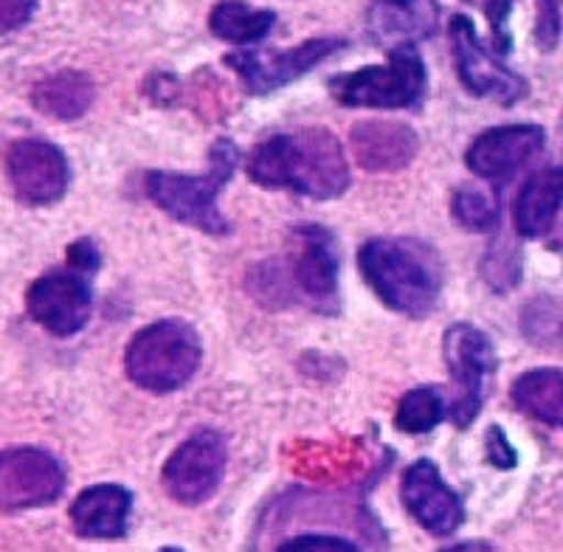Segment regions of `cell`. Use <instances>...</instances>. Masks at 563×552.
<instances>
[{
  "instance_id": "cell-9",
  "label": "cell",
  "mask_w": 563,
  "mask_h": 552,
  "mask_svg": "<svg viewBox=\"0 0 563 552\" xmlns=\"http://www.w3.org/2000/svg\"><path fill=\"white\" fill-rule=\"evenodd\" d=\"M29 316L52 335H74L93 313L90 276L74 268H57L34 279L26 294Z\"/></svg>"
},
{
  "instance_id": "cell-22",
  "label": "cell",
  "mask_w": 563,
  "mask_h": 552,
  "mask_svg": "<svg viewBox=\"0 0 563 552\" xmlns=\"http://www.w3.org/2000/svg\"><path fill=\"white\" fill-rule=\"evenodd\" d=\"M276 26L271 9H254L245 0H220L209 14V29L214 37L234 45H251L263 40Z\"/></svg>"
},
{
  "instance_id": "cell-6",
  "label": "cell",
  "mask_w": 563,
  "mask_h": 552,
  "mask_svg": "<svg viewBox=\"0 0 563 552\" xmlns=\"http://www.w3.org/2000/svg\"><path fill=\"white\" fill-rule=\"evenodd\" d=\"M330 93L346 108H411L426 93V65L415 45H397L386 65H369L330 79Z\"/></svg>"
},
{
  "instance_id": "cell-2",
  "label": "cell",
  "mask_w": 563,
  "mask_h": 552,
  "mask_svg": "<svg viewBox=\"0 0 563 552\" xmlns=\"http://www.w3.org/2000/svg\"><path fill=\"white\" fill-rule=\"evenodd\" d=\"M249 175L265 189H290L316 200L339 198L350 187L344 147L330 130L305 128L256 144Z\"/></svg>"
},
{
  "instance_id": "cell-32",
  "label": "cell",
  "mask_w": 563,
  "mask_h": 552,
  "mask_svg": "<svg viewBox=\"0 0 563 552\" xmlns=\"http://www.w3.org/2000/svg\"><path fill=\"white\" fill-rule=\"evenodd\" d=\"M68 268L79 271V274L93 276L99 268V249L90 240H77L68 245Z\"/></svg>"
},
{
  "instance_id": "cell-7",
  "label": "cell",
  "mask_w": 563,
  "mask_h": 552,
  "mask_svg": "<svg viewBox=\"0 0 563 552\" xmlns=\"http://www.w3.org/2000/svg\"><path fill=\"white\" fill-rule=\"evenodd\" d=\"M442 353L449 364L451 384H454V404H451V420L456 429H467L482 411L485 400V380L496 369V353L493 344L474 324H451L442 339Z\"/></svg>"
},
{
  "instance_id": "cell-3",
  "label": "cell",
  "mask_w": 563,
  "mask_h": 552,
  "mask_svg": "<svg viewBox=\"0 0 563 552\" xmlns=\"http://www.w3.org/2000/svg\"><path fill=\"white\" fill-rule=\"evenodd\" d=\"M358 268L380 302L409 319L434 313L442 294V260L429 243L378 238L361 245Z\"/></svg>"
},
{
  "instance_id": "cell-15",
  "label": "cell",
  "mask_w": 563,
  "mask_h": 552,
  "mask_svg": "<svg viewBox=\"0 0 563 552\" xmlns=\"http://www.w3.org/2000/svg\"><path fill=\"white\" fill-rule=\"evenodd\" d=\"M400 496L404 505L422 530L431 536H451L456 533L465 521V508L456 490L445 485L431 460H417L400 482Z\"/></svg>"
},
{
  "instance_id": "cell-33",
  "label": "cell",
  "mask_w": 563,
  "mask_h": 552,
  "mask_svg": "<svg viewBox=\"0 0 563 552\" xmlns=\"http://www.w3.org/2000/svg\"><path fill=\"white\" fill-rule=\"evenodd\" d=\"M442 552H496V550H493L487 541H462V544H454Z\"/></svg>"
},
{
  "instance_id": "cell-5",
  "label": "cell",
  "mask_w": 563,
  "mask_h": 552,
  "mask_svg": "<svg viewBox=\"0 0 563 552\" xmlns=\"http://www.w3.org/2000/svg\"><path fill=\"white\" fill-rule=\"evenodd\" d=\"M200 358H203V347L192 324L180 319H164L133 335L124 355V369L141 389L167 395L192 380Z\"/></svg>"
},
{
  "instance_id": "cell-26",
  "label": "cell",
  "mask_w": 563,
  "mask_h": 552,
  "mask_svg": "<svg viewBox=\"0 0 563 552\" xmlns=\"http://www.w3.org/2000/svg\"><path fill=\"white\" fill-rule=\"evenodd\" d=\"M451 212H454L456 223L465 225L467 232H490L499 229V203L487 192L476 187H460L451 200Z\"/></svg>"
},
{
  "instance_id": "cell-30",
  "label": "cell",
  "mask_w": 563,
  "mask_h": 552,
  "mask_svg": "<svg viewBox=\"0 0 563 552\" xmlns=\"http://www.w3.org/2000/svg\"><path fill=\"white\" fill-rule=\"evenodd\" d=\"M34 12H37V0H0V34L23 29Z\"/></svg>"
},
{
  "instance_id": "cell-14",
  "label": "cell",
  "mask_w": 563,
  "mask_h": 552,
  "mask_svg": "<svg viewBox=\"0 0 563 552\" xmlns=\"http://www.w3.org/2000/svg\"><path fill=\"white\" fill-rule=\"evenodd\" d=\"M544 142L547 135L538 124L493 128L467 147L465 164L482 180H507L544 150Z\"/></svg>"
},
{
  "instance_id": "cell-13",
  "label": "cell",
  "mask_w": 563,
  "mask_h": 552,
  "mask_svg": "<svg viewBox=\"0 0 563 552\" xmlns=\"http://www.w3.org/2000/svg\"><path fill=\"white\" fill-rule=\"evenodd\" d=\"M451 45H454V63L462 85L474 97L496 99L499 104H516L527 97V82L512 74L482 45L474 23L465 14L451 20Z\"/></svg>"
},
{
  "instance_id": "cell-10",
  "label": "cell",
  "mask_w": 563,
  "mask_h": 552,
  "mask_svg": "<svg viewBox=\"0 0 563 552\" xmlns=\"http://www.w3.org/2000/svg\"><path fill=\"white\" fill-rule=\"evenodd\" d=\"M65 490V468L43 449L0 451V510H32L54 505Z\"/></svg>"
},
{
  "instance_id": "cell-11",
  "label": "cell",
  "mask_w": 563,
  "mask_h": 552,
  "mask_svg": "<svg viewBox=\"0 0 563 552\" xmlns=\"http://www.w3.org/2000/svg\"><path fill=\"white\" fill-rule=\"evenodd\" d=\"M7 178L20 203L52 206L68 192L70 167L57 144L20 139L7 150Z\"/></svg>"
},
{
  "instance_id": "cell-24",
  "label": "cell",
  "mask_w": 563,
  "mask_h": 552,
  "mask_svg": "<svg viewBox=\"0 0 563 552\" xmlns=\"http://www.w3.org/2000/svg\"><path fill=\"white\" fill-rule=\"evenodd\" d=\"M445 418V404L434 386H417L397 406L395 423L406 434H426Z\"/></svg>"
},
{
  "instance_id": "cell-34",
  "label": "cell",
  "mask_w": 563,
  "mask_h": 552,
  "mask_svg": "<svg viewBox=\"0 0 563 552\" xmlns=\"http://www.w3.org/2000/svg\"><path fill=\"white\" fill-rule=\"evenodd\" d=\"M161 552H184V550H178V547H164Z\"/></svg>"
},
{
  "instance_id": "cell-31",
  "label": "cell",
  "mask_w": 563,
  "mask_h": 552,
  "mask_svg": "<svg viewBox=\"0 0 563 552\" xmlns=\"http://www.w3.org/2000/svg\"><path fill=\"white\" fill-rule=\"evenodd\" d=\"M485 451H487V460H490L496 468H512L516 465V449L510 445L505 431L499 426H490L485 437Z\"/></svg>"
},
{
  "instance_id": "cell-23",
  "label": "cell",
  "mask_w": 563,
  "mask_h": 552,
  "mask_svg": "<svg viewBox=\"0 0 563 552\" xmlns=\"http://www.w3.org/2000/svg\"><path fill=\"white\" fill-rule=\"evenodd\" d=\"M521 330L536 347L563 350V302L552 296H538L521 313Z\"/></svg>"
},
{
  "instance_id": "cell-20",
  "label": "cell",
  "mask_w": 563,
  "mask_h": 552,
  "mask_svg": "<svg viewBox=\"0 0 563 552\" xmlns=\"http://www.w3.org/2000/svg\"><path fill=\"white\" fill-rule=\"evenodd\" d=\"M93 97H97V88L82 71H57L40 79L32 90L34 108L57 122H74L85 117L93 104Z\"/></svg>"
},
{
  "instance_id": "cell-17",
  "label": "cell",
  "mask_w": 563,
  "mask_h": 552,
  "mask_svg": "<svg viewBox=\"0 0 563 552\" xmlns=\"http://www.w3.org/2000/svg\"><path fill=\"white\" fill-rule=\"evenodd\" d=\"M133 494L122 485H93L70 505V525L82 539H122L128 533Z\"/></svg>"
},
{
  "instance_id": "cell-8",
  "label": "cell",
  "mask_w": 563,
  "mask_h": 552,
  "mask_svg": "<svg viewBox=\"0 0 563 552\" xmlns=\"http://www.w3.org/2000/svg\"><path fill=\"white\" fill-rule=\"evenodd\" d=\"M225 463H229V451L223 434L200 429L173 451L161 471V482L180 505H200L220 488Z\"/></svg>"
},
{
  "instance_id": "cell-16",
  "label": "cell",
  "mask_w": 563,
  "mask_h": 552,
  "mask_svg": "<svg viewBox=\"0 0 563 552\" xmlns=\"http://www.w3.org/2000/svg\"><path fill=\"white\" fill-rule=\"evenodd\" d=\"M350 147L355 161L369 173H397L415 161L420 142L409 124L372 119L352 128Z\"/></svg>"
},
{
  "instance_id": "cell-12",
  "label": "cell",
  "mask_w": 563,
  "mask_h": 552,
  "mask_svg": "<svg viewBox=\"0 0 563 552\" xmlns=\"http://www.w3.org/2000/svg\"><path fill=\"white\" fill-rule=\"evenodd\" d=\"M341 37H316L308 43L288 48V52H234L225 57V65L231 71H238L245 88L256 97H265L271 90L285 88L294 79L305 77L313 71L316 65L324 63L330 54L344 48Z\"/></svg>"
},
{
  "instance_id": "cell-4",
  "label": "cell",
  "mask_w": 563,
  "mask_h": 552,
  "mask_svg": "<svg viewBox=\"0 0 563 552\" xmlns=\"http://www.w3.org/2000/svg\"><path fill=\"white\" fill-rule=\"evenodd\" d=\"M240 161L238 144L231 139L214 142L209 153V169L203 175H180V173H147L144 192L158 209L169 218L186 225H195L206 234H229V220L220 214L218 195L229 184Z\"/></svg>"
},
{
  "instance_id": "cell-27",
  "label": "cell",
  "mask_w": 563,
  "mask_h": 552,
  "mask_svg": "<svg viewBox=\"0 0 563 552\" xmlns=\"http://www.w3.org/2000/svg\"><path fill=\"white\" fill-rule=\"evenodd\" d=\"M471 7L482 9L490 23V37H493V52L507 54L512 48V37L507 32V18H510L512 0H467Z\"/></svg>"
},
{
  "instance_id": "cell-1",
  "label": "cell",
  "mask_w": 563,
  "mask_h": 552,
  "mask_svg": "<svg viewBox=\"0 0 563 552\" xmlns=\"http://www.w3.org/2000/svg\"><path fill=\"white\" fill-rule=\"evenodd\" d=\"M341 257L335 238L324 225H299L290 234L288 260L251 271V290L268 308L305 302L321 316H339Z\"/></svg>"
},
{
  "instance_id": "cell-25",
  "label": "cell",
  "mask_w": 563,
  "mask_h": 552,
  "mask_svg": "<svg viewBox=\"0 0 563 552\" xmlns=\"http://www.w3.org/2000/svg\"><path fill=\"white\" fill-rule=\"evenodd\" d=\"M482 276L496 294H507L521 283V251L519 245L501 234L487 245L485 257H482Z\"/></svg>"
},
{
  "instance_id": "cell-18",
  "label": "cell",
  "mask_w": 563,
  "mask_h": 552,
  "mask_svg": "<svg viewBox=\"0 0 563 552\" xmlns=\"http://www.w3.org/2000/svg\"><path fill=\"white\" fill-rule=\"evenodd\" d=\"M369 26L380 43H395V48L426 40L437 29V0H375Z\"/></svg>"
},
{
  "instance_id": "cell-19",
  "label": "cell",
  "mask_w": 563,
  "mask_h": 552,
  "mask_svg": "<svg viewBox=\"0 0 563 552\" xmlns=\"http://www.w3.org/2000/svg\"><path fill=\"white\" fill-rule=\"evenodd\" d=\"M563 206V169H544L532 175L516 200V229L521 238H544Z\"/></svg>"
},
{
  "instance_id": "cell-28",
  "label": "cell",
  "mask_w": 563,
  "mask_h": 552,
  "mask_svg": "<svg viewBox=\"0 0 563 552\" xmlns=\"http://www.w3.org/2000/svg\"><path fill=\"white\" fill-rule=\"evenodd\" d=\"M276 552H361L352 541L339 539V536H299L282 544Z\"/></svg>"
},
{
  "instance_id": "cell-21",
  "label": "cell",
  "mask_w": 563,
  "mask_h": 552,
  "mask_svg": "<svg viewBox=\"0 0 563 552\" xmlns=\"http://www.w3.org/2000/svg\"><path fill=\"white\" fill-rule=\"evenodd\" d=\"M512 404L530 418L563 429V369H530L512 384Z\"/></svg>"
},
{
  "instance_id": "cell-29",
  "label": "cell",
  "mask_w": 563,
  "mask_h": 552,
  "mask_svg": "<svg viewBox=\"0 0 563 552\" xmlns=\"http://www.w3.org/2000/svg\"><path fill=\"white\" fill-rule=\"evenodd\" d=\"M561 34V18H558L555 0H538V20H536V40L541 52H552Z\"/></svg>"
}]
</instances>
